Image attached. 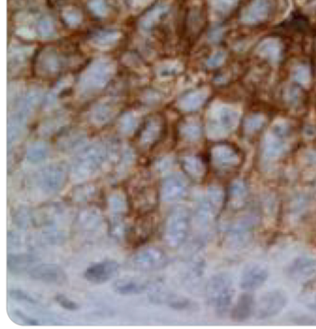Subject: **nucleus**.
I'll return each mask as SVG.
<instances>
[{"label": "nucleus", "instance_id": "obj_17", "mask_svg": "<svg viewBox=\"0 0 316 329\" xmlns=\"http://www.w3.org/2000/svg\"><path fill=\"white\" fill-rule=\"evenodd\" d=\"M160 133L161 125L157 121H151L146 125L141 133L140 142L143 144L144 146L153 145L157 141L158 136H160Z\"/></svg>", "mask_w": 316, "mask_h": 329}, {"label": "nucleus", "instance_id": "obj_13", "mask_svg": "<svg viewBox=\"0 0 316 329\" xmlns=\"http://www.w3.org/2000/svg\"><path fill=\"white\" fill-rule=\"evenodd\" d=\"M154 222L155 221L153 217L150 215H145L139 218L135 222L130 232V239L133 241V243H142L146 239H148V237H150L151 233L153 232L152 230Z\"/></svg>", "mask_w": 316, "mask_h": 329}, {"label": "nucleus", "instance_id": "obj_7", "mask_svg": "<svg viewBox=\"0 0 316 329\" xmlns=\"http://www.w3.org/2000/svg\"><path fill=\"white\" fill-rule=\"evenodd\" d=\"M119 270V265L115 261H103L87 268L85 277L94 284H103L112 278Z\"/></svg>", "mask_w": 316, "mask_h": 329}, {"label": "nucleus", "instance_id": "obj_9", "mask_svg": "<svg viewBox=\"0 0 316 329\" xmlns=\"http://www.w3.org/2000/svg\"><path fill=\"white\" fill-rule=\"evenodd\" d=\"M111 74V65L107 61H99L88 70L82 85L84 87L96 89L104 86Z\"/></svg>", "mask_w": 316, "mask_h": 329}, {"label": "nucleus", "instance_id": "obj_21", "mask_svg": "<svg viewBox=\"0 0 316 329\" xmlns=\"http://www.w3.org/2000/svg\"><path fill=\"white\" fill-rule=\"evenodd\" d=\"M112 110L107 105H101L96 109L94 111V121L98 123H104L108 122V119L111 117Z\"/></svg>", "mask_w": 316, "mask_h": 329}, {"label": "nucleus", "instance_id": "obj_10", "mask_svg": "<svg viewBox=\"0 0 316 329\" xmlns=\"http://www.w3.org/2000/svg\"><path fill=\"white\" fill-rule=\"evenodd\" d=\"M287 273L289 277L294 281H306L316 274V261L306 256L297 258L289 265Z\"/></svg>", "mask_w": 316, "mask_h": 329}, {"label": "nucleus", "instance_id": "obj_34", "mask_svg": "<svg viewBox=\"0 0 316 329\" xmlns=\"http://www.w3.org/2000/svg\"><path fill=\"white\" fill-rule=\"evenodd\" d=\"M136 1V3L137 4H138V5H145V4H147V3H149L151 0H135Z\"/></svg>", "mask_w": 316, "mask_h": 329}, {"label": "nucleus", "instance_id": "obj_24", "mask_svg": "<svg viewBox=\"0 0 316 329\" xmlns=\"http://www.w3.org/2000/svg\"><path fill=\"white\" fill-rule=\"evenodd\" d=\"M88 6L94 13L99 17H104L107 14V6L104 0H90Z\"/></svg>", "mask_w": 316, "mask_h": 329}, {"label": "nucleus", "instance_id": "obj_19", "mask_svg": "<svg viewBox=\"0 0 316 329\" xmlns=\"http://www.w3.org/2000/svg\"><path fill=\"white\" fill-rule=\"evenodd\" d=\"M48 153V150L45 144L36 143L33 145L28 151V159L31 162H40L44 160Z\"/></svg>", "mask_w": 316, "mask_h": 329}, {"label": "nucleus", "instance_id": "obj_2", "mask_svg": "<svg viewBox=\"0 0 316 329\" xmlns=\"http://www.w3.org/2000/svg\"><path fill=\"white\" fill-rule=\"evenodd\" d=\"M190 225L189 215L185 209H176L165 222L163 238L169 247L176 248L187 238Z\"/></svg>", "mask_w": 316, "mask_h": 329}, {"label": "nucleus", "instance_id": "obj_1", "mask_svg": "<svg viewBox=\"0 0 316 329\" xmlns=\"http://www.w3.org/2000/svg\"><path fill=\"white\" fill-rule=\"evenodd\" d=\"M209 303L218 313H224L229 309L234 297L232 279L227 274L220 273L213 275L206 287Z\"/></svg>", "mask_w": 316, "mask_h": 329}, {"label": "nucleus", "instance_id": "obj_26", "mask_svg": "<svg viewBox=\"0 0 316 329\" xmlns=\"http://www.w3.org/2000/svg\"><path fill=\"white\" fill-rule=\"evenodd\" d=\"M118 34L115 32H103L99 34V36L96 37V43L104 46V45H109L115 42L118 39Z\"/></svg>", "mask_w": 316, "mask_h": 329}, {"label": "nucleus", "instance_id": "obj_23", "mask_svg": "<svg viewBox=\"0 0 316 329\" xmlns=\"http://www.w3.org/2000/svg\"><path fill=\"white\" fill-rule=\"evenodd\" d=\"M246 189L241 185H235L232 187L230 191V202L232 204H238V206L241 205V202H243L246 198Z\"/></svg>", "mask_w": 316, "mask_h": 329}, {"label": "nucleus", "instance_id": "obj_18", "mask_svg": "<svg viewBox=\"0 0 316 329\" xmlns=\"http://www.w3.org/2000/svg\"><path fill=\"white\" fill-rule=\"evenodd\" d=\"M167 10V7L164 5H158V7L153 8L148 14L146 15L142 20V26L145 29H150L157 22L160 15L163 14Z\"/></svg>", "mask_w": 316, "mask_h": 329}, {"label": "nucleus", "instance_id": "obj_20", "mask_svg": "<svg viewBox=\"0 0 316 329\" xmlns=\"http://www.w3.org/2000/svg\"><path fill=\"white\" fill-rule=\"evenodd\" d=\"M109 204H110V209L112 212L116 214L121 215L126 211V199L123 197L122 194L115 193L112 194L109 200Z\"/></svg>", "mask_w": 316, "mask_h": 329}, {"label": "nucleus", "instance_id": "obj_8", "mask_svg": "<svg viewBox=\"0 0 316 329\" xmlns=\"http://www.w3.org/2000/svg\"><path fill=\"white\" fill-rule=\"evenodd\" d=\"M268 271L263 266L260 265H250L245 267L239 286L248 291L255 290L263 286L268 278Z\"/></svg>", "mask_w": 316, "mask_h": 329}, {"label": "nucleus", "instance_id": "obj_16", "mask_svg": "<svg viewBox=\"0 0 316 329\" xmlns=\"http://www.w3.org/2000/svg\"><path fill=\"white\" fill-rule=\"evenodd\" d=\"M32 263V258L27 254H8L7 267L13 274L23 272Z\"/></svg>", "mask_w": 316, "mask_h": 329}, {"label": "nucleus", "instance_id": "obj_29", "mask_svg": "<svg viewBox=\"0 0 316 329\" xmlns=\"http://www.w3.org/2000/svg\"><path fill=\"white\" fill-rule=\"evenodd\" d=\"M38 29L40 34L43 36H51L53 31V25L50 19H43L39 25H38Z\"/></svg>", "mask_w": 316, "mask_h": 329}, {"label": "nucleus", "instance_id": "obj_4", "mask_svg": "<svg viewBox=\"0 0 316 329\" xmlns=\"http://www.w3.org/2000/svg\"><path fill=\"white\" fill-rule=\"evenodd\" d=\"M131 263L137 270L152 271L163 267L167 263V257L158 248L149 247L137 252L131 259Z\"/></svg>", "mask_w": 316, "mask_h": 329}, {"label": "nucleus", "instance_id": "obj_33", "mask_svg": "<svg viewBox=\"0 0 316 329\" xmlns=\"http://www.w3.org/2000/svg\"><path fill=\"white\" fill-rule=\"evenodd\" d=\"M184 134H185V136L190 137V138H195L196 136H198L197 135V128L195 126H191V125L185 127Z\"/></svg>", "mask_w": 316, "mask_h": 329}, {"label": "nucleus", "instance_id": "obj_11", "mask_svg": "<svg viewBox=\"0 0 316 329\" xmlns=\"http://www.w3.org/2000/svg\"><path fill=\"white\" fill-rule=\"evenodd\" d=\"M64 180V171L59 166L53 165L44 169L41 173L40 183L46 191L55 192L63 185Z\"/></svg>", "mask_w": 316, "mask_h": 329}, {"label": "nucleus", "instance_id": "obj_3", "mask_svg": "<svg viewBox=\"0 0 316 329\" xmlns=\"http://www.w3.org/2000/svg\"><path fill=\"white\" fill-rule=\"evenodd\" d=\"M287 298L282 289H273L263 294L256 303L255 314L259 319H267L279 315L286 307Z\"/></svg>", "mask_w": 316, "mask_h": 329}, {"label": "nucleus", "instance_id": "obj_25", "mask_svg": "<svg viewBox=\"0 0 316 329\" xmlns=\"http://www.w3.org/2000/svg\"><path fill=\"white\" fill-rule=\"evenodd\" d=\"M55 300L57 301V304H59L61 307L64 308L65 310L76 311L79 309L78 303L70 300L68 297H66L62 294H57V296L55 297Z\"/></svg>", "mask_w": 316, "mask_h": 329}, {"label": "nucleus", "instance_id": "obj_5", "mask_svg": "<svg viewBox=\"0 0 316 329\" xmlns=\"http://www.w3.org/2000/svg\"><path fill=\"white\" fill-rule=\"evenodd\" d=\"M102 151L98 147H90L81 152L75 164L73 173L78 178H86L98 170L102 162Z\"/></svg>", "mask_w": 316, "mask_h": 329}, {"label": "nucleus", "instance_id": "obj_28", "mask_svg": "<svg viewBox=\"0 0 316 329\" xmlns=\"http://www.w3.org/2000/svg\"><path fill=\"white\" fill-rule=\"evenodd\" d=\"M136 124H137V122H136V119L133 115H125L122 119L121 128H122L123 132L129 133L136 127Z\"/></svg>", "mask_w": 316, "mask_h": 329}, {"label": "nucleus", "instance_id": "obj_12", "mask_svg": "<svg viewBox=\"0 0 316 329\" xmlns=\"http://www.w3.org/2000/svg\"><path fill=\"white\" fill-rule=\"evenodd\" d=\"M186 193L187 184L177 176L166 179L161 188V196L166 202L180 201L186 196Z\"/></svg>", "mask_w": 316, "mask_h": 329}, {"label": "nucleus", "instance_id": "obj_15", "mask_svg": "<svg viewBox=\"0 0 316 329\" xmlns=\"http://www.w3.org/2000/svg\"><path fill=\"white\" fill-rule=\"evenodd\" d=\"M113 287L117 293L134 295L144 292L147 288V284L137 279H120L115 282Z\"/></svg>", "mask_w": 316, "mask_h": 329}, {"label": "nucleus", "instance_id": "obj_32", "mask_svg": "<svg viewBox=\"0 0 316 329\" xmlns=\"http://www.w3.org/2000/svg\"><path fill=\"white\" fill-rule=\"evenodd\" d=\"M15 315H17L20 319H22V321L24 322V324H26V325H28V326H37V325H38V323L36 322L34 319L30 318L27 315L22 314V313L19 312V311H16V312H15Z\"/></svg>", "mask_w": 316, "mask_h": 329}, {"label": "nucleus", "instance_id": "obj_14", "mask_svg": "<svg viewBox=\"0 0 316 329\" xmlns=\"http://www.w3.org/2000/svg\"><path fill=\"white\" fill-rule=\"evenodd\" d=\"M255 307L256 303L253 296L251 294H243L238 298L233 309L232 318L239 322L245 321L249 319L253 313H255Z\"/></svg>", "mask_w": 316, "mask_h": 329}, {"label": "nucleus", "instance_id": "obj_27", "mask_svg": "<svg viewBox=\"0 0 316 329\" xmlns=\"http://www.w3.org/2000/svg\"><path fill=\"white\" fill-rule=\"evenodd\" d=\"M63 17H64L65 21L68 22V24H70L72 26H75V25L79 24V22H81V15L79 12H77L76 10H73V9L65 10Z\"/></svg>", "mask_w": 316, "mask_h": 329}, {"label": "nucleus", "instance_id": "obj_6", "mask_svg": "<svg viewBox=\"0 0 316 329\" xmlns=\"http://www.w3.org/2000/svg\"><path fill=\"white\" fill-rule=\"evenodd\" d=\"M30 276L37 281L54 285H63L68 280L62 268L56 265H38L31 270Z\"/></svg>", "mask_w": 316, "mask_h": 329}, {"label": "nucleus", "instance_id": "obj_22", "mask_svg": "<svg viewBox=\"0 0 316 329\" xmlns=\"http://www.w3.org/2000/svg\"><path fill=\"white\" fill-rule=\"evenodd\" d=\"M184 166L185 169L187 170V172L195 177L201 176L202 173V166L200 162L197 161V159L195 158H187L185 160L184 163Z\"/></svg>", "mask_w": 316, "mask_h": 329}, {"label": "nucleus", "instance_id": "obj_31", "mask_svg": "<svg viewBox=\"0 0 316 329\" xmlns=\"http://www.w3.org/2000/svg\"><path fill=\"white\" fill-rule=\"evenodd\" d=\"M45 65H46V70H49L51 72H54L57 69V58L55 55H50L47 56L46 60H45Z\"/></svg>", "mask_w": 316, "mask_h": 329}, {"label": "nucleus", "instance_id": "obj_30", "mask_svg": "<svg viewBox=\"0 0 316 329\" xmlns=\"http://www.w3.org/2000/svg\"><path fill=\"white\" fill-rule=\"evenodd\" d=\"M9 295L13 299L18 300V301H26L28 302H32V303L35 302V301L30 296H28L25 292H23L21 289H12L9 291Z\"/></svg>", "mask_w": 316, "mask_h": 329}]
</instances>
